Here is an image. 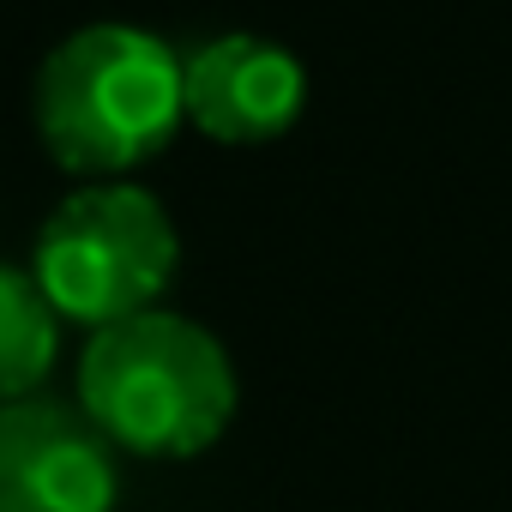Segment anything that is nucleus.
<instances>
[{
	"label": "nucleus",
	"mask_w": 512,
	"mask_h": 512,
	"mask_svg": "<svg viewBox=\"0 0 512 512\" xmlns=\"http://www.w3.org/2000/svg\"><path fill=\"white\" fill-rule=\"evenodd\" d=\"M37 139L73 175H127L157 157L187 121L181 55L145 25H79L67 31L31 85Z\"/></svg>",
	"instance_id": "1"
},
{
	"label": "nucleus",
	"mask_w": 512,
	"mask_h": 512,
	"mask_svg": "<svg viewBox=\"0 0 512 512\" xmlns=\"http://www.w3.org/2000/svg\"><path fill=\"white\" fill-rule=\"evenodd\" d=\"M79 410L115 452L193 458L235 416V362L199 320L151 308L91 332L79 356Z\"/></svg>",
	"instance_id": "2"
},
{
	"label": "nucleus",
	"mask_w": 512,
	"mask_h": 512,
	"mask_svg": "<svg viewBox=\"0 0 512 512\" xmlns=\"http://www.w3.org/2000/svg\"><path fill=\"white\" fill-rule=\"evenodd\" d=\"M181 235L169 211L133 181H91L67 193L31 253V278L55 320H79L91 332L151 314L175 284Z\"/></svg>",
	"instance_id": "3"
},
{
	"label": "nucleus",
	"mask_w": 512,
	"mask_h": 512,
	"mask_svg": "<svg viewBox=\"0 0 512 512\" xmlns=\"http://www.w3.org/2000/svg\"><path fill=\"white\" fill-rule=\"evenodd\" d=\"M115 446L79 404L19 398L0 410V512H115Z\"/></svg>",
	"instance_id": "4"
},
{
	"label": "nucleus",
	"mask_w": 512,
	"mask_h": 512,
	"mask_svg": "<svg viewBox=\"0 0 512 512\" xmlns=\"http://www.w3.org/2000/svg\"><path fill=\"white\" fill-rule=\"evenodd\" d=\"M181 103L187 121L223 145H266L296 127L308 103V73L290 49L229 31L181 55Z\"/></svg>",
	"instance_id": "5"
},
{
	"label": "nucleus",
	"mask_w": 512,
	"mask_h": 512,
	"mask_svg": "<svg viewBox=\"0 0 512 512\" xmlns=\"http://www.w3.org/2000/svg\"><path fill=\"white\" fill-rule=\"evenodd\" d=\"M61 350V320L43 302L37 278L0 260V410L37 398V386L49 380Z\"/></svg>",
	"instance_id": "6"
}]
</instances>
